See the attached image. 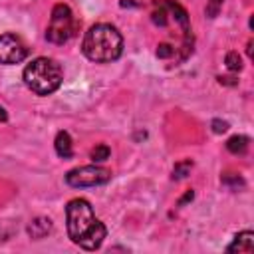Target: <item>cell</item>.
<instances>
[{"label":"cell","instance_id":"cell-5","mask_svg":"<svg viewBox=\"0 0 254 254\" xmlns=\"http://www.w3.org/2000/svg\"><path fill=\"white\" fill-rule=\"evenodd\" d=\"M111 179V171L99 165H83V167H75L71 171H67L65 175V183L73 189H81V187H97V185H105Z\"/></svg>","mask_w":254,"mask_h":254},{"label":"cell","instance_id":"cell-13","mask_svg":"<svg viewBox=\"0 0 254 254\" xmlns=\"http://www.w3.org/2000/svg\"><path fill=\"white\" fill-rule=\"evenodd\" d=\"M224 64H226L228 71H240L242 69V58L238 52H228L224 56Z\"/></svg>","mask_w":254,"mask_h":254},{"label":"cell","instance_id":"cell-9","mask_svg":"<svg viewBox=\"0 0 254 254\" xmlns=\"http://www.w3.org/2000/svg\"><path fill=\"white\" fill-rule=\"evenodd\" d=\"M54 147H56V153L62 157V159H69L73 155V143H71V137L67 131H60L56 135V141H54Z\"/></svg>","mask_w":254,"mask_h":254},{"label":"cell","instance_id":"cell-20","mask_svg":"<svg viewBox=\"0 0 254 254\" xmlns=\"http://www.w3.org/2000/svg\"><path fill=\"white\" fill-rule=\"evenodd\" d=\"M8 119V113H6V109L4 107H0V123H4Z\"/></svg>","mask_w":254,"mask_h":254},{"label":"cell","instance_id":"cell-6","mask_svg":"<svg viewBox=\"0 0 254 254\" xmlns=\"http://www.w3.org/2000/svg\"><path fill=\"white\" fill-rule=\"evenodd\" d=\"M28 48L16 34H0V65H14L24 62Z\"/></svg>","mask_w":254,"mask_h":254},{"label":"cell","instance_id":"cell-11","mask_svg":"<svg viewBox=\"0 0 254 254\" xmlns=\"http://www.w3.org/2000/svg\"><path fill=\"white\" fill-rule=\"evenodd\" d=\"M190 169H192V161H190V159H185V161L175 163V167H173V179H175V181L185 179V177L190 173Z\"/></svg>","mask_w":254,"mask_h":254},{"label":"cell","instance_id":"cell-16","mask_svg":"<svg viewBox=\"0 0 254 254\" xmlns=\"http://www.w3.org/2000/svg\"><path fill=\"white\" fill-rule=\"evenodd\" d=\"M173 54H175V50H173L171 44H159V46H157V58L167 60V58H171Z\"/></svg>","mask_w":254,"mask_h":254},{"label":"cell","instance_id":"cell-15","mask_svg":"<svg viewBox=\"0 0 254 254\" xmlns=\"http://www.w3.org/2000/svg\"><path fill=\"white\" fill-rule=\"evenodd\" d=\"M220 181H222L224 185H230L232 189H236V187H244V181H242L238 175H234V173H226Z\"/></svg>","mask_w":254,"mask_h":254},{"label":"cell","instance_id":"cell-1","mask_svg":"<svg viewBox=\"0 0 254 254\" xmlns=\"http://www.w3.org/2000/svg\"><path fill=\"white\" fill-rule=\"evenodd\" d=\"M65 228L73 244L83 250H97L107 236V228L95 218V212L85 198H71L65 206Z\"/></svg>","mask_w":254,"mask_h":254},{"label":"cell","instance_id":"cell-18","mask_svg":"<svg viewBox=\"0 0 254 254\" xmlns=\"http://www.w3.org/2000/svg\"><path fill=\"white\" fill-rule=\"evenodd\" d=\"M218 83H222V85H236L238 79L232 77V75H220V77H218Z\"/></svg>","mask_w":254,"mask_h":254},{"label":"cell","instance_id":"cell-3","mask_svg":"<svg viewBox=\"0 0 254 254\" xmlns=\"http://www.w3.org/2000/svg\"><path fill=\"white\" fill-rule=\"evenodd\" d=\"M22 79L36 95H50L62 85L64 69L54 58H36L24 67Z\"/></svg>","mask_w":254,"mask_h":254},{"label":"cell","instance_id":"cell-14","mask_svg":"<svg viewBox=\"0 0 254 254\" xmlns=\"http://www.w3.org/2000/svg\"><path fill=\"white\" fill-rule=\"evenodd\" d=\"M222 2L224 0H206V6H204V14L206 18H216L220 8H222Z\"/></svg>","mask_w":254,"mask_h":254},{"label":"cell","instance_id":"cell-12","mask_svg":"<svg viewBox=\"0 0 254 254\" xmlns=\"http://www.w3.org/2000/svg\"><path fill=\"white\" fill-rule=\"evenodd\" d=\"M109 155H111V149L107 145H95L91 149V153H89V157H91L93 163H103V161L109 159Z\"/></svg>","mask_w":254,"mask_h":254},{"label":"cell","instance_id":"cell-7","mask_svg":"<svg viewBox=\"0 0 254 254\" xmlns=\"http://www.w3.org/2000/svg\"><path fill=\"white\" fill-rule=\"evenodd\" d=\"M254 250V232L252 230H244L238 232L232 242L226 246V252H252Z\"/></svg>","mask_w":254,"mask_h":254},{"label":"cell","instance_id":"cell-17","mask_svg":"<svg viewBox=\"0 0 254 254\" xmlns=\"http://www.w3.org/2000/svg\"><path fill=\"white\" fill-rule=\"evenodd\" d=\"M210 127H212V131H214V133H218V135L228 131V123H226V121H222V119H212Z\"/></svg>","mask_w":254,"mask_h":254},{"label":"cell","instance_id":"cell-4","mask_svg":"<svg viewBox=\"0 0 254 254\" xmlns=\"http://www.w3.org/2000/svg\"><path fill=\"white\" fill-rule=\"evenodd\" d=\"M77 22L67 4H56L50 14V24L46 28V40L52 44H65L75 36Z\"/></svg>","mask_w":254,"mask_h":254},{"label":"cell","instance_id":"cell-2","mask_svg":"<svg viewBox=\"0 0 254 254\" xmlns=\"http://www.w3.org/2000/svg\"><path fill=\"white\" fill-rule=\"evenodd\" d=\"M81 52L89 62L109 64L123 54V36L111 24H93L81 42Z\"/></svg>","mask_w":254,"mask_h":254},{"label":"cell","instance_id":"cell-19","mask_svg":"<svg viewBox=\"0 0 254 254\" xmlns=\"http://www.w3.org/2000/svg\"><path fill=\"white\" fill-rule=\"evenodd\" d=\"M192 196H194V190H192V189H190V190H187V192H185V196H183V198L179 200V206H183L185 202H189V200H192Z\"/></svg>","mask_w":254,"mask_h":254},{"label":"cell","instance_id":"cell-10","mask_svg":"<svg viewBox=\"0 0 254 254\" xmlns=\"http://www.w3.org/2000/svg\"><path fill=\"white\" fill-rule=\"evenodd\" d=\"M248 143L250 139L246 135H232L228 141H226V149L232 153V155H244L248 151Z\"/></svg>","mask_w":254,"mask_h":254},{"label":"cell","instance_id":"cell-8","mask_svg":"<svg viewBox=\"0 0 254 254\" xmlns=\"http://www.w3.org/2000/svg\"><path fill=\"white\" fill-rule=\"evenodd\" d=\"M50 232H52V220L46 218V216H38V218H34V220L28 224V234H30V238H34V240H40V238L48 236Z\"/></svg>","mask_w":254,"mask_h":254}]
</instances>
